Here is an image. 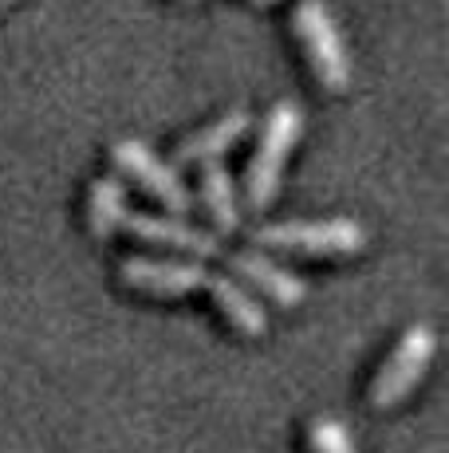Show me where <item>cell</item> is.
I'll list each match as a JSON object with an SVG mask.
<instances>
[{"label":"cell","mask_w":449,"mask_h":453,"mask_svg":"<svg viewBox=\"0 0 449 453\" xmlns=\"http://www.w3.org/2000/svg\"><path fill=\"white\" fill-rule=\"evenodd\" d=\"M110 158L118 165V178H131L138 186L146 189V194H154L162 205L170 209V213H189V205H194V194H189L186 178L178 173L174 162L158 158L154 154V146H146L142 138H118L115 146H110Z\"/></svg>","instance_id":"cell-5"},{"label":"cell","mask_w":449,"mask_h":453,"mask_svg":"<svg viewBox=\"0 0 449 453\" xmlns=\"http://www.w3.org/2000/svg\"><path fill=\"white\" fill-rule=\"evenodd\" d=\"M308 449L312 453H359L351 441V430L331 414H316L308 422Z\"/></svg>","instance_id":"cell-13"},{"label":"cell","mask_w":449,"mask_h":453,"mask_svg":"<svg viewBox=\"0 0 449 453\" xmlns=\"http://www.w3.org/2000/svg\"><path fill=\"white\" fill-rule=\"evenodd\" d=\"M229 268H232V280H240L248 292H261L269 296L272 303L280 308H300L308 300V284L300 280L292 268H284L280 260L264 257L261 249H240L229 257Z\"/></svg>","instance_id":"cell-8"},{"label":"cell","mask_w":449,"mask_h":453,"mask_svg":"<svg viewBox=\"0 0 449 453\" xmlns=\"http://www.w3.org/2000/svg\"><path fill=\"white\" fill-rule=\"evenodd\" d=\"M253 249L308 252V257H351L367 249V225L355 217H308V221H269L248 233Z\"/></svg>","instance_id":"cell-2"},{"label":"cell","mask_w":449,"mask_h":453,"mask_svg":"<svg viewBox=\"0 0 449 453\" xmlns=\"http://www.w3.org/2000/svg\"><path fill=\"white\" fill-rule=\"evenodd\" d=\"M126 186L118 173H99L91 181V194H88V229L95 233L99 241L115 237L126 221Z\"/></svg>","instance_id":"cell-12"},{"label":"cell","mask_w":449,"mask_h":453,"mask_svg":"<svg viewBox=\"0 0 449 453\" xmlns=\"http://www.w3.org/2000/svg\"><path fill=\"white\" fill-rule=\"evenodd\" d=\"M202 205L209 213V221L217 225V233H237L240 229V194L237 178L224 162H209L202 170Z\"/></svg>","instance_id":"cell-11"},{"label":"cell","mask_w":449,"mask_h":453,"mask_svg":"<svg viewBox=\"0 0 449 453\" xmlns=\"http://www.w3.org/2000/svg\"><path fill=\"white\" fill-rule=\"evenodd\" d=\"M248 127H253V115H248L245 107H232L217 115L213 123L197 127L194 134H186L178 142L174 150V162L178 165H209V162H221L224 154L232 150V146L240 142V138L248 134Z\"/></svg>","instance_id":"cell-9"},{"label":"cell","mask_w":449,"mask_h":453,"mask_svg":"<svg viewBox=\"0 0 449 453\" xmlns=\"http://www.w3.org/2000/svg\"><path fill=\"white\" fill-rule=\"evenodd\" d=\"M123 229L142 241V245L174 249L186 260H209L221 252L217 233L202 229V225L186 221V217H178V213H138L134 209V213H126Z\"/></svg>","instance_id":"cell-6"},{"label":"cell","mask_w":449,"mask_h":453,"mask_svg":"<svg viewBox=\"0 0 449 453\" xmlns=\"http://www.w3.org/2000/svg\"><path fill=\"white\" fill-rule=\"evenodd\" d=\"M118 280L126 288L154 292V296H189L202 292L209 280V268L202 260H162V257H126L118 265Z\"/></svg>","instance_id":"cell-7"},{"label":"cell","mask_w":449,"mask_h":453,"mask_svg":"<svg viewBox=\"0 0 449 453\" xmlns=\"http://www.w3.org/2000/svg\"><path fill=\"white\" fill-rule=\"evenodd\" d=\"M0 4H8V0H0Z\"/></svg>","instance_id":"cell-15"},{"label":"cell","mask_w":449,"mask_h":453,"mask_svg":"<svg viewBox=\"0 0 449 453\" xmlns=\"http://www.w3.org/2000/svg\"><path fill=\"white\" fill-rule=\"evenodd\" d=\"M300 134H304V107L296 99L272 103L261 123V134H256V150L245 170V202L253 209L272 205L280 178H284V165H288V154L296 150Z\"/></svg>","instance_id":"cell-1"},{"label":"cell","mask_w":449,"mask_h":453,"mask_svg":"<svg viewBox=\"0 0 449 453\" xmlns=\"http://www.w3.org/2000/svg\"><path fill=\"white\" fill-rule=\"evenodd\" d=\"M205 292L213 296V303L221 308V316L229 319V324L237 327L240 335L256 339V335H264V331H269V311L261 308V300H256V296L248 292L240 280L209 273V280H205Z\"/></svg>","instance_id":"cell-10"},{"label":"cell","mask_w":449,"mask_h":453,"mask_svg":"<svg viewBox=\"0 0 449 453\" xmlns=\"http://www.w3.org/2000/svg\"><path fill=\"white\" fill-rule=\"evenodd\" d=\"M434 351H438L434 327L430 324L406 327L399 335V343L391 347V355L378 363L375 379H370V390H367L370 406H375V411H391V406H399L402 398L426 379L430 363H434Z\"/></svg>","instance_id":"cell-3"},{"label":"cell","mask_w":449,"mask_h":453,"mask_svg":"<svg viewBox=\"0 0 449 453\" xmlns=\"http://www.w3.org/2000/svg\"><path fill=\"white\" fill-rule=\"evenodd\" d=\"M292 24H296V36L304 43L316 80L335 95L347 91L351 56H347V43H343V32H339V24H335L331 8H327L323 0H300Z\"/></svg>","instance_id":"cell-4"},{"label":"cell","mask_w":449,"mask_h":453,"mask_svg":"<svg viewBox=\"0 0 449 453\" xmlns=\"http://www.w3.org/2000/svg\"><path fill=\"white\" fill-rule=\"evenodd\" d=\"M253 4H272V0H253Z\"/></svg>","instance_id":"cell-14"}]
</instances>
